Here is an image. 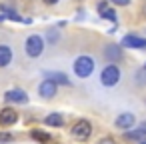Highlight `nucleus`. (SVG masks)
Listing matches in <instances>:
<instances>
[{
    "mask_svg": "<svg viewBox=\"0 0 146 144\" xmlns=\"http://www.w3.org/2000/svg\"><path fill=\"white\" fill-rule=\"evenodd\" d=\"M94 68H96V62H94V58L88 56V54L76 56V60L72 62V70H74V74H76V78H88V76H92Z\"/></svg>",
    "mask_w": 146,
    "mask_h": 144,
    "instance_id": "1",
    "label": "nucleus"
},
{
    "mask_svg": "<svg viewBox=\"0 0 146 144\" xmlns=\"http://www.w3.org/2000/svg\"><path fill=\"white\" fill-rule=\"evenodd\" d=\"M44 46H46V42L40 34H30L24 40V54L28 58H40L44 54Z\"/></svg>",
    "mask_w": 146,
    "mask_h": 144,
    "instance_id": "2",
    "label": "nucleus"
},
{
    "mask_svg": "<svg viewBox=\"0 0 146 144\" xmlns=\"http://www.w3.org/2000/svg\"><path fill=\"white\" fill-rule=\"evenodd\" d=\"M122 78V72L116 64H106L102 70H100V84L104 88H114Z\"/></svg>",
    "mask_w": 146,
    "mask_h": 144,
    "instance_id": "3",
    "label": "nucleus"
},
{
    "mask_svg": "<svg viewBox=\"0 0 146 144\" xmlns=\"http://www.w3.org/2000/svg\"><path fill=\"white\" fill-rule=\"evenodd\" d=\"M70 134H72V138H76L78 142H86V140L92 136V124H90L86 118H80V120H76V122L72 124Z\"/></svg>",
    "mask_w": 146,
    "mask_h": 144,
    "instance_id": "4",
    "label": "nucleus"
},
{
    "mask_svg": "<svg viewBox=\"0 0 146 144\" xmlns=\"http://www.w3.org/2000/svg\"><path fill=\"white\" fill-rule=\"evenodd\" d=\"M104 58L108 60V64H116L124 58V50H122V44H106L104 50H102Z\"/></svg>",
    "mask_w": 146,
    "mask_h": 144,
    "instance_id": "5",
    "label": "nucleus"
},
{
    "mask_svg": "<svg viewBox=\"0 0 146 144\" xmlns=\"http://www.w3.org/2000/svg\"><path fill=\"white\" fill-rule=\"evenodd\" d=\"M4 100L8 104H28L30 96L28 92H24L22 88H12V90H6L4 92Z\"/></svg>",
    "mask_w": 146,
    "mask_h": 144,
    "instance_id": "6",
    "label": "nucleus"
},
{
    "mask_svg": "<svg viewBox=\"0 0 146 144\" xmlns=\"http://www.w3.org/2000/svg\"><path fill=\"white\" fill-rule=\"evenodd\" d=\"M134 124H136V116H134L132 112H120V114L114 118V126H116L118 130H122V132L132 130Z\"/></svg>",
    "mask_w": 146,
    "mask_h": 144,
    "instance_id": "7",
    "label": "nucleus"
},
{
    "mask_svg": "<svg viewBox=\"0 0 146 144\" xmlns=\"http://www.w3.org/2000/svg\"><path fill=\"white\" fill-rule=\"evenodd\" d=\"M122 48H132V50H146V38L138 34H126L120 40Z\"/></svg>",
    "mask_w": 146,
    "mask_h": 144,
    "instance_id": "8",
    "label": "nucleus"
},
{
    "mask_svg": "<svg viewBox=\"0 0 146 144\" xmlns=\"http://www.w3.org/2000/svg\"><path fill=\"white\" fill-rule=\"evenodd\" d=\"M58 94V84H54L52 80H42L38 84V96L42 100H52Z\"/></svg>",
    "mask_w": 146,
    "mask_h": 144,
    "instance_id": "9",
    "label": "nucleus"
},
{
    "mask_svg": "<svg viewBox=\"0 0 146 144\" xmlns=\"http://www.w3.org/2000/svg\"><path fill=\"white\" fill-rule=\"evenodd\" d=\"M18 122V110L12 106H6L0 110V126H14Z\"/></svg>",
    "mask_w": 146,
    "mask_h": 144,
    "instance_id": "10",
    "label": "nucleus"
},
{
    "mask_svg": "<svg viewBox=\"0 0 146 144\" xmlns=\"http://www.w3.org/2000/svg\"><path fill=\"white\" fill-rule=\"evenodd\" d=\"M98 14H100V18H104V20H110V22H118V16H116V10L108 4V0H102V2H98Z\"/></svg>",
    "mask_w": 146,
    "mask_h": 144,
    "instance_id": "11",
    "label": "nucleus"
},
{
    "mask_svg": "<svg viewBox=\"0 0 146 144\" xmlns=\"http://www.w3.org/2000/svg\"><path fill=\"white\" fill-rule=\"evenodd\" d=\"M44 80H52L54 84H60V86H72V80L64 72H58V70H46Z\"/></svg>",
    "mask_w": 146,
    "mask_h": 144,
    "instance_id": "12",
    "label": "nucleus"
},
{
    "mask_svg": "<svg viewBox=\"0 0 146 144\" xmlns=\"http://www.w3.org/2000/svg\"><path fill=\"white\" fill-rule=\"evenodd\" d=\"M14 58V50L10 44H0V68H6L12 64Z\"/></svg>",
    "mask_w": 146,
    "mask_h": 144,
    "instance_id": "13",
    "label": "nucleus"
},
{
    "mask_svg": "<svg viewBox=\"0 0 146 144\" xmlns=\"http://www.w3.org/2000/svg\"><path fill=\"white\" fill-rule=\"evenodd\" d=\"M124 140L140 144V142H144V140H146V130H144L142 126H138V128H132V130H126V132H124Z\"/></svg>",
    "mask_w": 146,
    "mask_h": 144,
    "instance_id": "14",
    "label": "nucleus"
},
{
    "mask_svg": "<svg viewBox=\"0 0 146 144\" xmlns=\"http://www.w3.org/2000/svg\"><path fill=\"white\" fill-rule=\"evenodd\" d=\"M44 124L52 126V128H60V126H64V116L60 112H50L44 116Z\"/></svg>",
    "mask_w": 146,
    "mask_h": 144,
    "instance_id": "15",
    "label": "nucleus"
},
{
    "mask_svg": "<svg viewBox=\"0 0 146 144\" xmlns=\"http://www.w3.org/2000/svg\"><path fill=\"white\" fill-rule=\"evenodd\" d=\"M30 136H32L34 140H38L40 144L50 142V134H48V132H42V130H32V132H30Z\"/></svg>",
    "mask_w": 146,
    "mask_h": 144,
    "instance_id": "16",
    "label": "nucleus"
},
{
    "mask_svg": "<svg viewBox=\"0 0 146 144\" xmlns=\"http://www.w3.org/2000/svg\"><path fill=\"white\" fill-rule=\"evenodd\" d=\"M134 82L138 86H146V68H140L134 72Z\"/></svg>",
    "mask_w": 146,
    "mask_h": 144,
    "instance_id": "17",
    "label": "nucleus"
},
{
    "mask_svg": "<svg viewBox=\"0 0 146 144\" xmlns=\"http://www.w3.org/2000/svg\"><path fill=\"white\" fill-rule=\"evenodd\" d=\"M46 40H48L50 44H56V42L60 40V32H56V30H48V32H46Z\"/></svg>",
    "mask_w": 146,
    "mask_h": 144,
    "instance_id": "18",
    "label": "nucleus"
},
{
    "mask_svg": "<svg viewBox=\"0 0 146 144\" xmlns=\"http://www.w3.org/2000/svg\"><path fill=\"white\" fill-rule=\"evenodd\" d=\"M14 142V136L8 134V132H0V144H12Z\"/></svg>",
    "mask_w": 146,
    "mask_h": 144,
    "instance_id": "19",
    "label": "nucleus"
},
{
    "mask_svg": "<svg viewBox=\"0 0 146 144\" xmlns=\"http://www.w3.org/2000/svg\"><path fill=\"white\" fill-rule=\"evenodd\" d=\"M96 144H116V140H114L112 136H102V138H100Z\"/></svg>",
    "mask_w": 146,
    "mask_h": 144,
    "instance_id": "20",
    "label": "nucleus"
},
{
    "mask_svg": "<svg viewBox=\"0 0 146 144\" xmlns=\"http://www.w3.org/2000/svg\"><path fill=\"white\" fill-rule=\"evenodd\" d=\"M108 2H112L114 6H128L130 0H108Z\"/></svg>",
    "mask_w": 146,
    "mask_h": 144,
    "instance_id": "21",
    "label": "nucleus"
},
{
    "mask_svg": "<svg viewBox=\"0 0 146 144\" xmlns=\"http://www.w3.org/2000/svg\"><path fill=\"white\" fill-rule=\"evenodd\" d=\"M42 2H44V4H48V6H54V4H58V2H60V0H42Z\"/></svg>",
    "mask_w": 146,
    "mask_h": 144,
    "instance_id": "22",
    "label": "nucleus"
},
{
    "mask_svg": "<svg viewBox=\"0 0 146 144\" xmlns=\"http://www.w3.org/2000/svg\"><path fill=\"white\" fill-rule=\"evenodd\" d=\"M140 126H142V128L146 130V120H144V122H140Z\"/></svg>",
    "mask_w": 146,
    "mask_h": 144,
    "instance_id": "23",
    "label": "nucleus"
},
{
    "mask_svg": "<svg viewBox=\"0 0 146 144\" xmlns=\"http://www.w3.org/2000/svg\"><path fill=\"white\" fill-rule=\"evenodd\" d=\"M142 68H146V62H144V66H142Z\"/></svg>",
    "mask_w": 146,
    "mask_h": 144,
    "instance_id": "24",
    "label": "nucleus"
},
{
    "mask_svg": "<svg viewBox=\"0 0 146 144\" xmlns=\"http://www.w3.org/2000/svg\"><path fill=\"white\" fill-rule=\"evenodd\" d=\"M140 144H146V140H144V142H140Z\"/></svg>",
    "mask_w": 146,
    "mask_h": 144,
    "instance_id": "25",
    "label": "nucleus"
}]
</instances>
